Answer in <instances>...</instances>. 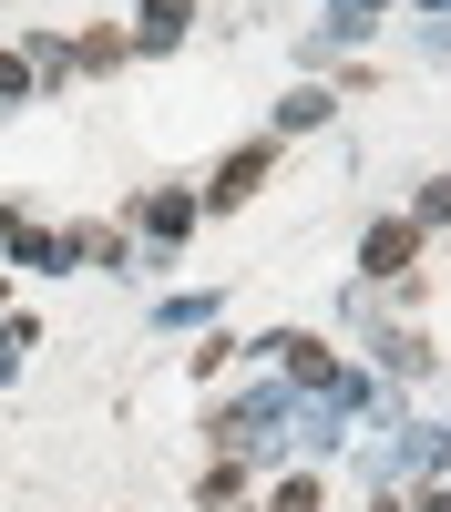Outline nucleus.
<instances>
[{
  "label": "nucleus",
  "instance_id": "f257e3e1",
  "mask_svg": "<svg viewBox=\"0 0 451 512\" xmlns=\"http://www.w3.org/2000/svg\"><path fill=\"white\" fill-rule=\"evenodd\" d=\"M410 246H421V226H410V216H390V226L369 236L359 256H369V277H400V267H410Z\"/></svg>",
  "mask_w": 451,
  "mask_h": 512
},
{
  "label": "nucleus",
  "instance_id": "f03ea898",
  "mask_svg": "<svg viewBox=\"0 0 451 512\" xmlns=\"http://www.w3.org/2000/svg\"><path fill=\"white\" fill-rule=\"evenodd\" d=\"M267 349H277L287 369H298V379H308V390H349V379H339V369H328V349H318V338H267Z\"/></svg>",
  "mask_w": 451,
  "mask_h": 512
},
{
  "label": "nucleus",
  "instance_id": "7ed1b4c3",
  "mask_svg": "<svg viewBox=\"0 0 451 512\" xmlns=\"http://www.w3.org/2000/svg\"><path fill=\"white\" fill-rule=\"evenodd\" d=\"M257 175H267V154H226V175L205 185V205H246V195H257Z\"/></svg>",
  "mask_w": 451,
  "mask_h": 512
},
{
  "label": "nucleus",
  "instance_id": "20e7f679",
  "mask_svg": "<svg viewBox=\"0 0 451 512\" xmlns=\"http://www.w3.org/2000/svg\"><path fill=\"white\" fill-rule=\"evenodd\" d=\"M308 123H328V93H287L277 103V134H308Z\"/></svg>",
  "mask_w": 451,
  "mask_h": 512
},
{
  "label": "nucleus",
  "instance_id": "39448f33",
  "mask_svg": "<svg viewBox=\"0 0 451 512\" xmlns=\"http://www.w3.org/2000/svg\"><path fill=\"white\" fill-rule=\"evenodd\" d=\"M195 226V195H154V236H185Z\"/></svg>",
  "mask_w": 451,
  "mask_h": 512
},
{
  "label": "nucleus",
  "instance_id": "423d86ee",
  "mask_svg": "<svg viewBox=\"0 0 451 512\" xmlns=\"http://www.w3.org/2000/svg\"><path fill=\"white\" fill-rule=\"evenodd\" d=\"M267 512H318V482H308V472H298V482H277V492H267Z\"/></svg>",
  "mask_w": 451,
  "mask_h": 512
},
{
  "label": "nucleus",
  "instance_id": "0eeeda50",
  "mask_svg": "<svg viewBox=\"0 0 451 512\" xmlns=\"http://www.w3.org/2000/svg\"><path fill=\"white\" fill-rule=\"evenodd\" d=\"M154 11V41H175V21H185V0H144Z\"/></svg>",
  "mask_w": 451,
  "mask_h": 512
},
{
  "label": "nucleus",
  "instance_id": "6e6552de",
  "mask_svg": "<svg viewBox=\"0 0 451 512\" xmlns=\"http://www.w3.org/2000/svg\"><path fill=\"white\" fill-rule=\"evenodd\" d=\"M421 512H451V492H431V502H421Z\"/></svg>",
  "mask_w": 451,
  "mask_h": 512
}]
</instances>
